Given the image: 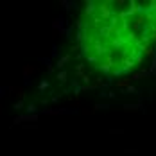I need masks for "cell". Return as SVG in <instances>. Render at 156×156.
I'll use <instances>...</instances> for the list:
<instances>
[{
	"label": "cell",
	"instance_id": "1",
	"mask_svg": "<svg viewBox=\"0 0 156 156\" xmlns=\"http://www.w3.org/2000/svg\"><path fill=\"white\" fill-rule=\"evenodd\" d=\"M156 43V2H92L79 18L84 59L108 76L135 68Z\"/></svg>",
	"mask_w": 156,
	"mask_h": 156
}]
</instances>
